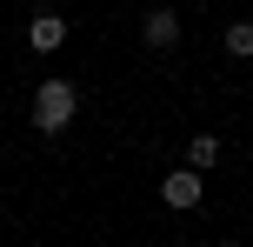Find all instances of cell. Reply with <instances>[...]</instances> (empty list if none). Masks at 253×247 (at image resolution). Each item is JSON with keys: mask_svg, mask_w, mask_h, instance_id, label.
Returning <instances> with one entry per match:
<instances>
[{"mask_svg": "<svg viewBox=\"0 0 253 247\" xmlns=\"http://www.w3.org/2000/svg\"><path fill=\"white\" fill-rule=\"evenodd\" d=\"M140 34H147V47H173V40H180V13L173 7H153Z\"/></svg>", "mask_w": 253, "mask_h": 247, "instance_id": "obj_4", "label": "cell"}, {"mask_svg": "<svg viewBox=\"0 0 253 247\" xmlns=\"http://www.w3.org/2000/svg\"><path fill=\"white\" fill-rule=\"evenodd\" d=\"M60 40H67V20H60V13H34V20H27V47H34V53H53Z\"/></svg>", "mask_w": 253, "mask_h": 247, "instance_id": "obj_3", "label": "cell"}, {"mask_svg": "<svg viewBox=\"0 0 253 247\" xmlns=\"http://www.w3.org/2000/svg\"><path fill=\"white\" fill-rule=\"evenodd\" d=\"M193 7H207V0H193Z\"/></svg>", "mask_w": 253, "mask_h": 247, "instance_id": "obj_7", "label": "cell"}, {"mask_svg": "<svg viewBox=\"0 0 253 247\" xmlns=\"http://www.w3.org/2000/svg\"><path fill=\"white\" fill-rule=\"evenodd\" d=\"M74 114H80V87L74 80H40L34 87V127L40 134H60Z\"/></svg>", "mask_w": 253, "mask_h": 247, "instance_id": "obj_1", "label": "cell"}, {"mask_svg": "<svg viewBox=\"0 0 253 247\" xmlns=\"http://www.w3.org/2000/svg\"><path fill=\"white\" fill-rule=\"evenodd\" d=\"M213 160H220V141H213V134H193V141H187V167H213Z\"/></svg>", "mask_w": 253, "mask_h": 247, "instance_id": "obj_5", "label": "cell"}, {"mask_svg": "<svg viewBox=\"0 0 253 247\" xmlns=\"http://www.w3.org/2000/svg\"><path fill=\"white\" fill-rule=\"evenodd\" d=\"M227 53H233V60H253V20H233L227 27Z\"/></svg>", "mask_w": 253, "mask_h": 247, "instance_id": "obj_6", "label": "cell"}, {"mask_svg": "<svg viewBox=\"0 0 253 247\" xmlns=\"http://www.w3.org/2000/svg\"><path fill=\"white\" fill-rule=\"evenodd\" d=\"M227 247H240V241H227Z\"/></svg>", "mask_w": 253, "mask_h": 247, "instance_id": "obj_8", "label": "cell"}, {"mask_svg": "<svg viewBox=\"0 0 253 247\" xmlns=\"http://www.w3.org/2000/svg\"><path fill=\"white\" fill-rule=\"evenodd\" d=\"M160 200L167 207H200V167H173L160 181Z\"/></svg>", "mask_w": 253, "mask_h": 247, "instance_id": "obj_2", "label": "cell"}]
</instances>
